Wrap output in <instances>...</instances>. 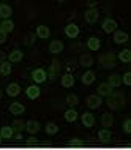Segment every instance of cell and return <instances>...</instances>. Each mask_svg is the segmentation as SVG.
<instances>
[{
  "mask_svg": "<svg viewBox=\"0 0 131 150\" xmlns=\"http://www.w3.org/2000/svg\"><path fill=\"white\" fill-rule=\"evenodd\" d=\"M10 112L14 115H22L24 112H25V106H24L22 103H19V101H13V103L10 104Z\"/></svg>",
  "mask_w": 131,
  "mask_h": 150,
  "instance_id": "18",
  "label": "cell"
},
{
  "mask_svg": "<svg viewBox=\"0 0 131 150\" xmlns=\"http://www.w3.org/2000/svg\"><path fill=\"white\" fill-rule=\"evenodd\" d=\"M77 117H79V112H77L74 108H68L67 111H65V120H67L68 123H73V122H76Z\"/></svg>",
  "mask_w": 131,
  "mask_h": 150,
  "instance_id": "25",
  "label": "cell"
},
{
  "mask_svg": "<svg viewBox=\"0 0 131 150\" xmlns=\"http://www.w3.org/2000/svg\"><path fill=\"white\" fill-rule=\"evenodd\" d=\"M3 60H6V54L3 51H0V63H2Z\"/></svg>",
  "mask_w": 131,
  "mask_h": 150,
  "instance_id": "43",
  "label": "cell"
},
{
  "mask_svg": "<svg viewBox=\"0 0 131 150\" xmlns=\"http://www.w3.org/2000/svg\"><path fill=\"white\" fill-rule=\"evenodd\" d=\"M87 47H89V51H100V47H101L100 38H96V36H90V38L87 40Z\"/></svg>",
  "mask_w": 131,
  "mask_h": 150,
  "instance_id": "27",
  "label": "cell"
},
{
  "mask_svg": "<svg viewBox=\"0 0 131 150\" xmlns=\"http://www.w3.org/2000/svg\"><path fill=\"white\" fill-rule=\"evenodd\" d=\"M112 92H114V88L110 87L108 82H101L100 86H98V88H96V93H98L100 96H103V98H106V96H109Z\"/></svg>",
  "mask_w": 131,
  "mask_h": 150,
  "instance_id": "16",
  "label": "cell"
},
{
  "mask_svg": "<svg viewBox=\"0 0 131 150\" xmlns=\"http://www.w3.org/2000/svg\"><path fill=\"white\" fill-rule=\"evenodd\" d=\"M35 35H36V38H40V40H47L49 36H51V29H49L47 25H38L35 30Z\"/></svg>",
  "mask_w": 131,
  "mask_h": 150,
  "instance_id": "15",
  "label": "cell"
},
{
  "mask_svg": "<svg viewBox=\"0 0 131 150\" xmlns=\"http://www.w3.org/2000/svg\"><path fill=\"white\" fill-rule=\"evenodd\" d=\"M128 41V33L126 32H122V30H115L114 32V43L115 44H125Z\"/></svg>",
  "mask_w": 131,
  "mask_h": 150,
  "instance_id": "22",
  "label": "cell"
},
{
  "mask_svg": "<svg viewBox=\"0 0 131 150\" xmlns=\"http://www.w3.org/2000/svg\"><path fill=\"white\" fill-rule=\"evenodd\" d=\"M0 134H2V139H13L14 129H13V127H2Z\"/></svg>",
  "mask_w": 131,
  "mask_h": 150,
  "instance_id": "33",
  "label": "cell"
},
{
  "mask_svg": "<svg viewBox=\"0 0 131 150\" xmlns=\"http://www.w3.org/2000/svg\"><path fill=\"white\" fill-rule=\"evenodd\" d=\"M0 98H2V92H0Z\"/></svg>",
  "mask_w": 131,
  "mask_h": 150,
  "instance_id": "46",
  "label": "cell"
},
{
  "mask_svg": "<svg viewBox=\"0 0 131 150\" xmlns=\"http://www.w3.org/2000/svg\"><path fill=\"white\" fill-rule=\"evenodd\" d=\"M79 63L82 65L84 68H92V67H93V57H92V54H89V52H84V54H81Z\"/></svg>",
  "mask_w": 131,
  "mask_h": 150,
  "instance_id": "20",
  "label": "cell"
},
{
  "mask_svg": "<svg viewBox=\"0 0 131 150\" xmlns=\"http://www.w3.org/2000/svg\"><path fill=\"white\" fill-rule=\"evenodd\" d=\"M85 104H87L89 109H98L103 104V96H100L98 93L96 95H89L87 98H85Z\"/></svg>",
  "mask_w": 131,
  "mask_h": 150,
  "instance_id": "5",
  "label": "cell"
},
{
  "mask_svg": "<svg viewBox=\"0 0 131 150\" xmlns=\"http://www.w3.org/2000/svg\"><path fill=\"white\" fill-rule=\"evenodd\" d=\"M13 14V8L8 3H0V19H10Z\"/></svg>",
  "mask_w": 131,
  "mask_h": 150,
  "instance_id": "21",
  "label": "cell"
},
{
  "mask_svg": "<svg viewBox=\"0 0 131 150\" xmlns=\"http://www.w3.org/2000/svg\"><path fill=\"white\" fill-rule=\"evenodd\" d=\"M35 40H36V35L35 33H28L25 36V40H24V43L27 44V46H33L35 44Z\"/></svg>",
  "mask_w": 131,
  "mask_h": 150,
  "instance_id": "35",
  "label": "cell"
},
{
  "mask_svg": "<svg viewBox=\"0 0 131 150\" xmlns=\"http://www.w3.org/2000/svg\"><path fill=\"white\" fill-rule=\"evenodd\" d=\"M0 29H2L3 32H6V33H11V32L14 30V22L11 21V19H2Z\"/></svg>",
  "mask_w": 131,
  "mask_h": 150,
  "instance_id": "29",
  "label": "cell"
},
{
  "mask_svg": "<svg viewBox=\"0 0 131 150\" xmlns=\"http://www.w3.org/2000/svg\"><path fill=\"white\" fill-rule=\"evenodd\" d=\"M32 79H33L35 84H44L47 81V71L44 70V68H35L33 71H32Z\"/></svg>",
  "mask_w": 131,
  "mask_h": 150,
  "instance_id": "3",
  "label": "cell"
},
{
  "mask_svg": "<svg viewBox=\"0 0 131 150\" xmlns=\"http://www.w3.org/2000/svg\"><path fill=\"white\" fill-rule=\"evenodd\" d=\"M84 19L87 24H95L98 19H100V11H98L96 8H89L84 13Z\"/></svg>",
  "mask_w": 131,
  "mask_h": 150,
  "instance_id": "7",
  "label": "cell"
},
{
  "mask_svg": "<svg viewBox=\"0 0 131 150\" xmlns=\"http://www.w3.org/2000/svg\"><path fill=\"white\" fill-rule=\"evenodd\" d=\"M69 145H71V147H82V141L77 139V137H73L71 142H69Z\"/></svg>",
  "mask_w": 131,
  "mask_h": 150,
  "instance_id": "38",
  "label": "cell"
},
{
  "mask_svg": "<svg viewBox=\"0 0 131 150\" xmlns=\"http://www.w3.org/2000/svg\"><path fill=\"white\" fill-rule=\"evenodd\" d=\"M101 125H103V128H110L114 125V115L110 112H103L101 114Z\"/></svg>",
  "mask_w": 131,
  "mask_h": 150,
  "instance_id": "24",
  "label": "cell"
},
{
  "mask_svg": "<svg viewBox=\"0 0 131 150\" xmlns=\"http://www.w3.org/2000/svg\"><path fill=\"white\" fill-rule=\"evenodd\" d=\"M81 123H82L85 128H93L96 123V119L90 111H85V112H82V115H81Z\"/></svg>",
  "mask_w": 131,
  "mask_h": 150,
  "instance_id": "6",
  "label": "cell"
},
{
  "mask_svg": "<svg viewBox=\"0 0 131 150\" xmlns=\"http://www.w3.org/2000/svg\"><path fill=\"white\" fill-rule=\"evenodd\" d=\"M122 84H125L126 87L131 86V73H130V71H126L125 74L122 76Z\"/></svg>",
  "mask_w": 131,
  "mask_h": 150,
  "instance_id": "36",
  "label": "cell"
},
{
  "mask_svg": "<svg viewBox=\"0 0 131 150\" xmlns=\"http://www.w3.org/2000/svg\"><path fill=\"white\" fill-rule=\"evenodd\" d=\"M6 59H8V62H11V63H19L24 59V52L21 49H14L6 55Z\"/></svg>",
  "mask_w": 131,
  "mask_h": 150,
  "instance_id": "17",
  "label": "cell"
},
{
  "mask_svg": "<svg viewBox=\"0 0 131 150\" xmlns=\"http://www.w3.org/2000/svg\"><path fill=\"white\" fill-rule=\"evenodd\" d=\"M5 92H6V95H8V96H11V98H14V96H18L19 93L22 92V88H21V86H19L18 82H10V84L6 86Z\"/></svg>",
  "mask_w": 131,
  "mask_h": 150,
  "instance_id": "12",
  "label": "cell"
},
{
  "mask_svg": "<svg viewBox=\"0 0 131 150\" xmlns=\"http://www.w3.org/2000/svg\"><path fill=\"white\" fill-rule=\"evenodd\" d=\"M125 95L122 92H112L109 96H106V104L110 111H118L125 108Z\"/></svg>",
  "mask_w": 131,
  "mask_h": 150,
  "instance_id": "1",
  "label": "cell"
},
{
  "mask_svg": "<svg viewBox=\"0 0 131 150\" xmlns=\"http://www.w3.org/2000/svg\"><path fill=\"white\" fill-rule=\"evenodd\" d=\"M81 33V30H79V25L74 22H69L65 25V35L68 36V38H77Z\"/></svg>",
  "mask_w": 131,
  "mask_h": 150,
  "instance_id": "9",
  "label": "cell"
},
{
  "mask_svg": "<svg viewBox=\"0 0 131 150\" xmlns=\"http://www.w3.org/2000/svg\"><path fill=\"white\" fill-rule=\"evenodd\" d=\"M59 70H60V62H59V60H54V62H52V65L49 67V70H47V79L55 81Z\"/></svg>",
  "mask_w": 131,
  "mask_h": 150,
  "instance_id": "19",
  "label": "cell"
},
{
  "mask_svg": "<svg viewBox=\"0 0 131 150\" xmlns=\"http://www.w3.org/2000/svg\"><path fill=\"white\" fill-rule=\"evenodd\" d=\"M101 29H103V32L104 33H114L117 29H118V24H117V21L115 19H112V18H106L104 21H103V24H101Z\"/></svg>",
  "mask_w": 131,
  "mask_h": 150,
  "instance_id": "4",
  "label": "cell"
},
{
  "mask_svg": "<svg viewBox=\"0 0 131 150\" xmlns=\"http://www.w3.org/2000/svg\"><path fill=\"white\" fill-rule=\"evenodd\" d=\"M6 40H8V33L0 29V44H5V43H6Z\"/></svg>",
  "mask_w": 131,
  "mask_h": 150,
  "instance_id": "39",
  "label": "cell"
},
{
  "mask_svg": "<svg viewBox=\"0 0 131 150\" xmlns=\"http://www.w3.org/2000/svg\"><path fill=\"white\" fill-rule=\"evenodd\" d=\"M11 127H13L14 131H24V129H25V122L21 120V119H16V120H13Z\"/></svg>",
  "mask_w": 131,
  "mask_h": 150,
  "instance_id": "34",
  "label": "cell"
},
{
  "mask_svg": "<svg viewBox=\"0 0 131 150\" xmlns=\"http://www.w3.org/2000/svg\"><path fill=\"white\" fill-rule=\"evenodd\" d=\"M0 142H2V134H0Z\"/></svg>",
  "mask_w": 131,
  "mask_h": 150,
  "instance_id": "45",
  "label": "cell"
},
{
  "mask_svg": "<svg viewBox=\"0 0 131 150\" xmlns=\"http://www.w3.org/2000/svg\"><path fill=\"white\" fill-rule=\"evenodd\" d=\"M44 131H46V134H49V136H54L59 133V127H57V123H54V122H47V123L44 125Z\"/></svg>",
  "mask_w": 131,
  "mask_h": 150,
  "instance_id": "32",
  "label": "cell"
},
{
  "mask_svg": "<svg viewBox=\"0 0 131 150\" xmlns=\"http://www.w3.org/2000/svg\"><path fill=\"white\" fill-rule=\"evenodd\" d=\"M87 5H89V8H93L95 5H98V0H89Z\"/></svg>",
  "mask_w": 131,
  "mask_h": 150,
  "instance_id": "42",
  "label": "cell"
},
{
  "mask_svg": "<svg viewBox=\"0 0 131 150\" xmlns=\"http://www.w3.org/2000/svg\"><path fill=\"white\" fill-rule=\"evenodd\" d=\"M95 79H96V73L93 70H87L82 76H81V81H82L84 86H92V84L95 82Z\"/></svg>",
  "mask_w": 131,
  "mask_h": 150,
  "instance_id": "13",
  "label": "cell"
},
{
  "mask_svg": "<svg viewBox=\"0 0 131 150\" xmlns=\"http://www.w3.org/2000/svg\"><path fill=\"white\" fill-rule=\"evenodd\" d=\"M123 131L126 133V134H130V133H131V120L130 119H126L123 122Z\"/></svg>",
  "mask_w": 131,
  "mask_h": 150,
  "instance_id": "37",
  "label": "cell"
},
{
  "mask_svg": "<svg viewBox=\"0 0 131 150\" xmlns=\"http://www.w3.org/2000/svg\"><path fill=\"white\" fill-rule=\"evenodd\" d=\"M13 73V63L8 62V60H3L0 63V74L2 76H10Z\"/></svg>",
  "mask_w": 131,
  "mask_h": 150,
  "instance_id": "26",
  "label": "cell"
},
{
  "mask_svg": "<svg viewBox=\"0 0 131 150\" xmlns=\"http://www.w3.org/2000/svg\"><path fill=\"white\" fill-rule=\"evenodd\" d=\"M76 79L74 76L71 74V73H65V74L62 76V79H60V84H62L63 88H71L73 86H74Z\"/></svg>",
  "mask_w": 131,
  "mask_h": 150,
  "instance_id": "14",
  "label": "cell"
},
{
  "mask_svg": "<svg viewBox=\"0 0 131 150\" xmlns=\"http://www.w3.org/2000/svg\"><path fill=\"white\" fill-rule=\"evenodd\" d=\"M57 2H59V3H65L67 0H57Z\"/></svg>",
  "mask_w": 131,
  "mask_h": 150,
  "instance_id": "44",
  "label": "cell"
},
{
  "mask_svg": "<svg viewBox=\"0 0 131 150\" xmlns=\"http://www.w3.org/2000/svg\"><path fill=\"white\" fill-rule=\"evenodd\" d=\"M36 144V137H28L27 139V145H35Z\"/></svg>",
  "mask_w": 131,
  "mask_h": 150,
  "instance_id": "41",
  "label": "cell"
},
{
  "mask_svg": "<svg viewBox=\"0 0 131 150\" xmlns=\"http://www.w3.org/2000/svg\"><path fill=\"white\" fill-rule=\"evenodd\" d=\"M25 95L28 100H36L40 98V95H41V88H40L38 84H33V86H28L25 88Z\"/></svg>",
  "mask_w": 131,
  "mask_h": 150,
  "instance_id": "10",
  "label": "cell"
},
{
  "mask_svg": "<svg viewBox=\"0 0 131 150\" xmlns=\"http://www.w3.org/2000/svg\"><path fill=\"white\" fill-rule=\"evenodd\" d=\"M100 63L104 70H112L115 68L117 65V55L114 52H106V54H101L100 55Z\"/></svg>",
  "mask_w": 131,
  "mask_h": 150,
  "instance_id": "2",
  "label": "cell"
},
{
  "mask_svg": "<svg viewBox=\"0 0 131 150\" xmlns=\"http://www.w3.org/2000/svg\"><path fill=\"white\" fill-rule=\"evenodd\" d=\"M65 103H67L69 108H74L79 104V96H77L76 93H68L67 98H65Z\"/></svg>",
  "mask_w": 131,
  "mask_h": 150,
  "instance_id": "31",
  "label": "cell"
},
{
  "mask_svg": "<svg viewBox=\"0 0 131 150\" xmlns=\"http://www.w3.org/2000/svg\"><path fill=\"white\" fill-rule=\"evenodd\" d=\"M110 137H112V133H110L109 128H101L100 131H98V139H100L101 142H109Z\"/></svg>",
  "mask_w": 131,
  "mask_h": 150,
  "instance_id": "28",
  "label": "cell"
},
{
  "mask_svg": "<svg viewBox=\"0 0 131 150\" xmlns=\"http://www.w3.org/2000/svg\"><path fill=\"white\" fill-rule=\"evenodd\" d=\"M14 133H16V134H13L14 141H16V142H21V141L24 139V137H22V131H14Z\"/></svg>",
  "mask_w": 131,
  "mask_h": 150,
  "instance_id": "40",
  "label": "cell"
},
{
  "mask_svg": "<svg viewBox=\"0 0 131 150\" xmlns=\"http://www.w3.org/2000/svg\"><path fill=\"white\" fill-rule=\"evenodd\" d=\"M117 59L120 60L122 63H130L131 62V51L130 49H122L120 52H118Z\"/></svg>",
  "mask_w": 131,
  "mask_h": 150,
  "instance_id": "30",
  "label": "cell"
},
{
  "mask_svg": "<svg viewBox=\"0 0 131 150\" xmlns=\"http://www.w3.org/2000/svg\"><path fill=\"white\" fill-rule=\"evenodd\" d=\"M108 84L112 88H118L122 86V76L117 74V73H112V74H109V79H108Z\"/></svg>",
  "mask_w": 131,
  "mask_h": 150,
  "instance_id": "23",
  "label": "cell"
},
{
  "mask_svg": "<svg viewBox=\"0 0 131 150\" xmlns=\"http://www.w3.org/2000/svg\"><path fill=\"white\" fill-rule=\"evenodd\" d=\"M41 129V125H40L38 120H27L25 122V131L28 133V134H36V133Z\"/></svg>",
  "mask_w": 131,
  "mask_h": 150,
  "instance_id": "11",
  "label": "cell"
},
{
  "mask_svg": "<svg viewBox=\"0 0 131 150\" xmlns=\"http://www.w3.org/2000/svg\"><path fill=\"white\" fill-rule=\"evenodd\" d=\"M65 49V44L62 40H52L51 44H49V52L51 54H54V55H59V54H62Z\"/></svg>",
  "mask_w": 131,
  "mask_h": 150,
  "instance_id": "8",
  "label": "cell"
}]
</instances>
